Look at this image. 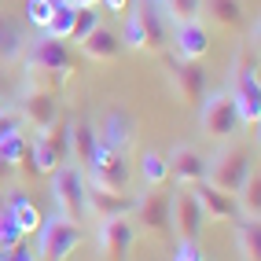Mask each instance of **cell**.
<instances>
[{
	"label": "cell",
	"mask_w": 261,
	"mask_h": 261,
	"mask_svg": "<svg viewBox=\"0 0 261 261\" xmlns=\"http://www.w3.org/2000/svg\"><path fill=\"white\" fill-rule=\"evenodd\" d=\"M173 261H202L199 243H180V250H177V257H173Z\"/></svg>",
	"instance_id": "35"
},
{
	"label": "cell",
	"mask_w": 261,
	"mask_h": 261,
	"mask_svg": "<svg viewBox=\"0 0 261 261\" xmlns=\"http://www.w3.org/2000/svg\"><path fill=\"white\" fill-rule=\"evenodd\" d=\"M74 8H99V0H70Z\"/></svg>",
	"instance_id": "38"
},
{
	"label": "cell",
	"mask_w": 261,
	"mask_h": 261,
	"mask_svg": "<svg viewBox=\"0 0 261 261\" xmlns=\"http://www.w3.org/2000/svg\"><path fill=\"white\" fill-rule=\"evenodd\" d=\"M4 261H41V257H37V250H33V247H26V243L19 239L15 247L4 250Z\"/></svg>",
	"instance_id": "33"
},
{
	"label": "cell",
	"mask_w": 261,
	"mask_h": 261,
	"mask_svg": "<svg viewBox=\"0 0 261 261\" xmlns=\"http://www.w3.org/2000/svg\"><path fill=\"white\" fill-rule=\"evenodd\" d=\"M166 74H169V85L173 92L180 96V103H188V107H195V103H202V96L210 92L206 89V70L199 63L191 59H180V56H166Z\"/></svg>",
	"instance_id": "9"
},
{
	"label": "cell",
	"mask_w": 261,
	"mask_h": 261,
	"mask_svg": "<svg viewBox=\"0 0 261 261\" xmlns=\"http://www.w3.org/2000/svg\"><path fill=\"white\" fill-rule=\"evenodd\" d=\"M191 191H195V199L202 202V214L206 217H221V221H239L243 217L236 195H224V191H217L214 184L199 180V184H191Z\"/></svg>",
	"instance_id": "17"
},
{
	"label": "cell",
	"mask_w": 261,
	"mask_h": 261,
	"mask_svg": "<svg viewBox=\"0 0 261 261\" xmlns=\"http://www.w3.org/2000/svg\"><path fill=\"white\" fill-rule=\"evenodd\" d=\"M99 4H107L111 15H125V11L133 8V0H99Z\"/></svg>",
	"instance_id": "36"
},
{
	"label": "cell",
	"mask_w": 261,
	"mask_h": 261,
	"mask_svg": "<svg viewBox=\"0 0 261 261\" xmlns=\"http://www.w3.org/2000/svg\"><path fill=\"white\" fill-rule=\"evenodd\" d=\"M11 107H8V103H4V96H0V114H8Z\"/></svg>",
	"instance_id": "40"
},
{
	"label": "cell",
	"mask_w": 261,
	"mask_h": 261,
	"mask_svg": "<svg viewBox=\"0 0 261 261\" xmlns=\"http://www.w3.org/2000/svg\"><path fill=\"white\" fill-rule=\"evenodd\" d=\"M15 173H19V169H15L11 162L0 159V188H8V184H11V180H15Z\"/></svg>",
	"instance_id": "37"
},
{
	"label": "cell",
	"mask_w": 261,
	"mask_h": 261,
	"mask_svg": "<svg viewBox=\"0 0 261 261\" xmlns=\"http://www.w3.org/2000/svg\"><path fill=\"white\" fill-rule=\"evenodd\" d=\"M51 11H56V0H30L26 4V19H30V26L44 30L48 19H51Z\"/></svg>",
	"instance_id": "31"
},
{
	"label": "cell",
	"mask_w": 261,
	"mask_h": 261,
	"mask_svg": "<svg viewBox=\"0 0 261 261\" xmlns=\"http://www.w3.org/2000/svg\"><path fill=\"white\" fill-rule=\"evenodd\" d=\"M147 4H151V8H154V11H159V8H162V0H147Z\"/></svg>",
	"instance_id": "41"
},
{
	"label": "cell",
	"mask_w": 261,
	"mask_h": 261,
	"mask_svg": "<svg viewBox=\"0 0 261 261\" xmlns=\"http://www.w3.org/2000/svg\"><path fill=\"white\" fill-rule=\"evenodd\" d=\"M19 129H22V118H19V111H8V114H0V144H4L11 133H19Z\"/></svg>",
	"instance_id": "34"
},
{
	"label": "cell",
	"mask_w": 261,
	"mask_h": 261,
	"mask_svg": "<svg viewBox=\"0 0 261 261\" xmlns=\"http://www.w3.org/2000/svg\"><path fill=\"white\" fill-rule=\"evenodd\" d=\"M99 22H103V11H99V8H77V15H74V30H70V41L81 44Z\"/></svg>",
	"instance_id": "29"
},
{
	"label": "cell",
	"mask_w": 261,
	"mask_h": 261,
	"mask_svg": "<svg viewBox=\"0 0 261 261\" xmlns=\"http://www.w3.org/2000/svg\"><path fill=\"white\" fill-rule=\"evenodd\" d=\"M166 169H169V177L177 180V184H184V188L206 180V159H202L195 147H177L166 159Z\"/></svg>",
	"instance_id": "14"
},
{
	"label": "cell",
	"mask_w": 261,
	"mask_h": 261,
	"mask_svg": "<svg viewBox=\"0 0 261 261\" xmlns=\"http://www.w3.org/2000/svg\"><path fill=\"white\" fill-rule=\"evenodd\" d=\"M4 81H8V77H4V66H0V96H4Z\"/></svg>",
	"instance_id": "39"
},
{
	"label": "cell",
	"mask_w": 261,
	"mask_h": 261,
	"mask_svg": "<svg viewBox=\"0 0 261 261\" xmlns=\"http://www.w3.org/2000/svg\"><path fill=\"white\" fill-rule=\"evenodd\" d=\"M199 15H206L221 30H239L243 26V0H199Z\"/></svg>",
	"instance_id": "19"
},
{
	"label": "cell",
	"mask_w": 261,
	"mask_h": 261,
	"mask_svg": "<svg viewBox=\"0 0 261 261\" xmlns=\"http://www.w3.org/2000/svg\"><path fill=\"white\" fill-rule=\"evenodd\" d=\"M173 41H177V56H180V59H191V63L206 59V51H210V33H206V26H202L199 19L177 22Z\"/></svg>",
	"instance_id": "15"
},
{
	"label": "cell",
	"mask_w": 261,
	"mask_h": 261,
	"mask_svg": "<svg viewBox=\"0 0 261 261\" xmlns=\"http://www.w3.org/2000/svg\"><path fill=\"white\" fill-rule=\"evenodd\" d=\"M133 224L136 232H147V236H166L169 232V195L162 188H151L144 191L140 199L133 202Z\"/></svg>",
	"instance_id": "11"
},
{
	"label": "cell",
	"mask_w": 261,
	"mask_h": 261,
	"mask_svg": "<svg viewBox=\"0 0 261 261\" xmlns=\"http://www.w3.org/2000/svg\"><path fill=\"white\" fill-rule=\"evenodd\" d=\"M133 243H136L133 217H107V221H99V250H103V261H129Z\"/></svg>",
	"instance_id": "12"
},
{
	"label": "cell",
	"mask_w": 261,
	"mask_h": 261,
	"mask_svg": "<svg viewBox=\"0 0 261 261\" xmlns=\"http://www.w3.org/2000/svg\"><path fill=\"white\" fill-rule=\"evenodd\" d=\"M74 15H77V8L70 4V0H56V11H51V19H48V26L41 33H48V37H56V41H70Z\"/></svg>",
	"instance_id": "25"
},
{
	"label": "cell",
	"mask_w": 261,
	"mask_h": 261,
	"mask_svg": "<svg viewBox=\"0 0 261 261\" xmlns=\"http://www.w3.org/2000/svg\"><path fill=\"white\" fill-rule=\"evenodd\" d=\"M199 125L210 140H232L236 129H239V118H236V103L232 92H206L199 103Z\"/></svg>",
	"instance_id": "8"
},
{
	"label": "cell",
	"mask_w": 261,
	"mask_h": 261,
	"mask_svg": "<svg viewBox=\"0 0 261 261\" xmlns=\"http://www.w3.org/2000/svg\"><path fill=\"white\" fill-rule=\"evenodd\" d=\"M0 261H4V250H0Z\"/></svg>",
	"instance_id": "42"
},
{
	"label": "cell",
	"mask_w": 261,
	"mask_h": 261,
	"mask_svg": "<svg viewBox=\"0 0 261 261\" xmlns=\"http://www.w3.org/2000/svg\"><path fill=\"white\" fill-rule=\"evenodd\" d=\"M236 243L243 261H261V221L257 217H239L236 221Z\"/></svg>",
	"instance_id": "22"
},
{
	"label": "cell",
	"mask_w": 261,
	"mask_h": 261,
	"mask_svg": "<svg viewBox=\"0 0 261 261\" xmlns=\"http://www.w3.org/2000/svg\"><path fill=\"white\" fill-rule=\"evenodd\" d=\"M26 147H30V136L19 129V133H11L4 144H0V159L4 162H11V166H19L22 159H26Z\"/></svg>",
	"instance_id": "30"
},
{
	"label": "cell",
	"mask_w": 261,
	"mask_h": 261,
	"mask_svg": "<svg viewBox=\"0 0 261 261\" xmlns=\"http://www.w3.org/2000/svg\"><path fill=\"white\" fill-rule=\"evenodd\" d=\"M77 48H81V56H89V59H96V63H114L121 51H125V48H121L118 30H111L107 22H99V26H96Z\"/></svg>",
	"instance_id": "16"
},
{
	"label": "cell",
	"mask_w": 261,
	"mask_h": 261,
	"mask_svg": "<svg viewBox=\"0 0 261 261\" xmlns=\"http://www.w3.org/2000/svg\"><path fill=\"white\" fill-rule=\"evenodd\" d=\"M140 173H144V184H147V188H166V180H169L166 154H159V151H147L144 159H140Z\"/></svg>",
	"instance_id": "26"
},
{
	"label": "cell",
	"mask_w": 261,
	"mask_h": 261,
	"mask_svg": "<svg viewBox=\"0 0 261 261\" xmlns=\"http://www.w3.org/2000/svg\"><path fill=\"white\" fill-rule=\"evenodd\" d=\"M22 51H26V33L19 30L15 19H8V15L0 11V66L19 63Z\"/></svg>",
	"instance_id": "20"
},
{
	"label": "cell",
	"mask_w": 261,
	"mask_h": 261,
	"mask_svg": "<svg viewBox=\"0 0 261 261\" xmlns=\"http://www.w3.org/2000/svg\"><path fill=\"white\" fill-rule=\"evenodd\" d=\"M118 37H121V48L129 51H159L166 44V22L154 8H129Z\"/></svg>",
	"instance_id": "4"
},
{
	"label": "cell",
	"mask_w": 261,
	"mask_h": 261,
	"mask_svg": "<svg viewBox=\"0 0 261 261\" xmlns=\"http://www.w3.org/2000/svg\"><path fill=\"white\" fill-rule=\"evenodd\" d=\"M22 239V232H19V224H15L4 210H0V250H8V247H15V243Z\"/></svg>",
	"instance_id": "32"
},
{
	"label": "cell",
	"mask_w": 261,
	"mask_h": 261,
	"mask_svg": "<svg viewBox=\"0 0 261 261\" xmlns=\"http://www.w3.org/2000/svg\"><path fill=\"white\" fill-rule=\"evenodd\" d=\"M19 118H22V125H30L33 133H48L59 121V96H56V89H44V85L26 81L22 96H19Z\"/></svg>",
	"instance_id": "6"
},
{
	"label": "cell",
	"mask_w": 261,
	"mask_h": 261,
	"mask_svg": "<svg viewBox=\"0 0 261 261\" xmlns=\"http://www.w3.org/2000/svg\"><path fill=\"white\" fill-rule=\"evenodd\" d=\"M44 140H48L51 151H56L59 162H70V121H56V125L44 133Z\"/></svg>",
	"instance_id": "27"
},
{
	"label": "cell",
	"mask_w": 261,
	"mask_h": 261,
	"mask_svg": "<svg viewBox=\"0 0 261 261\" xmlns=\"http://www.w3.org/2000/svg\"><path fill=\"white\" fill-rule=\"evenodd\" d=\"M96 129L89 125V121H77V125H70V162H77L81 169L89 166L92 151H96Z\"/></svg>",
	"instance_id": "23"
},
{
	"label": "cell",
	"mask_w": 261,
	"mask_h": 261,
	"mask_svg": "<svg viewBox=\"0 0 261 261\" xmlns=\"http://www.w3.org/2000/svg\"><path fill=\"white\" fill-rule=\"evenodd\" d=\"M169 228H177L180 243H199L202 228H206V214H202V202L195 199V191L184 188L169 199Z\"/></svg>",
	"instance_id": "10"
},
{
	"label": "cell",
	"mask_w": 261,
	"mask_h": 261,
	"mask_svg": "<svg viewBox=\"0 0 261 261\" xmlns=\"http://www.w3.org/2000/svg\"><path fill=\"white\" fill-rule=\"evenodd\" d=\"M22 66H26V81L44 85V89H59V85L70 81L74 51L66 48V41H56L48 33H41L37 41H26Z\"/></svg>",
	"instance_id": "1"
},
{
	"label": "cell",
	"mask_w": 261,
	"mask_h": 261,
	"mask_svg": "<svg viewBox=\"0 0 261 261\" xmlns=\"http://www.w3.org/2000/svg\"><path fill=\"white\" fill-rule=\"evenodd\" d=\"M85 180L92 188H107V191H129L133 180V162H129V151H114L103 140H96V151L89 166H85Z\"/></svg>",
	"instance_id": "2"
},
{
	"label": "cell",
	"mask_w": 261,
	"mask_h": 261,
	"mask_svg": "<svg viewBox=\"0 0 261 261\" xmlns=\"http://www.w3.org/2000/svg\"><path fill=\"white\" fill-rule=\"evenodd\" d=\"M33 236H37V257L41 261H66L81 243V224L56 214V217L41 221V228Z\"/></svg>",
	"instance_id": "5"
},
{
	"label": "cell",
	"mask_w": 261,
	"mask_h": 261,
	"mask_svg": "<svg viewBox=\"0 0 261 261\" xmlns=\"http://www.w3.org/2000/svg\"><path fill=\"white\" fill-rule=\"evenodd\" d=\"M250 169H254L250 147L228 144V147H221L214 159L206 162V184H214L217 191H224V195H236V191L243 188V180H247Z\"/></svg>",
	"instance_id": "3"
},
{
	"label": "cell",
	"mask_w": 261,
	"mask_h": 261,
	"mask_svg": "<svg viewBox=\"0 0 261 261\" xmlns=\"http://www.w3.org/2000/svg\"><path fill=\"white\" fill-rule=\"evenodd\" d=\"M159 15H166L173 26H177V22H188V19H199V0H162Z\"/></svg>",
	"instance_id": "28"
},
{
	"label": "cell",
	"mask_w": 261,
	"mask_h": 261,
	"mask_svg": "<svg viewBox=\"0 0 261 261\" xmlns=\"http://www.w3.org/2000/svg\"><path fill=\"white\" fill-rule=\"evenodd\" d=\"M51 195H56L63 217H85V195H89V180H85V169L77 162H63L51 173Z\"/></svg>",
	"instance_id": "7"
},
{
	"label": "cell",
	"mask_w": 261,
	"mask_h": 261,
	"mask_svg": "<svg viewBox=\"0 0 261 261\" xmlns=\"http://www.w3.org/2000/svg\"><path fill=\"white\" fill-rule=\"evenodd\" d=\"M133 195L129 191H107V188H92L89 184V195H85V214L96 217V221H107V217H129L133 214Z\"/></svg>",
	"instance_id": "13"
},
{
	"label": "cell",
	"mask_w": 261,
	"mask_h": 261,
	"mask_svg": "<svg viewBox=\"0 0 261 261\" xmlns=\"http://www.w3.org/2000/svg\"><path fill=\"white\" fill-rule=\"evenodd\" d=\"M236 202H239L243 217H261V173H257V166L247 173L243 188L236 191Z\"/></svg>",
	"instance_id": "24"
},
{
	"label": "cell",
	"mask_w": 261,
	"mask_h": 261,
	"mask_svg": "<svg viewBox=\"0 0 261 261\" xmlns=\"http://www.w3.org/2000/svg\"><path fill=\"white\" fill-rule=\"evenodd\" d=\"M96 136L107 147H114V151H129V144H133V121L121 111H111L107 121H103V133H96Z\"/></svg>",
	"instance_id": "21"
},
{
	"label": "cell",
	"mask_w": 261,
	"mask_h": 261,
	"mask_svg": "<svg viewBox=\"0 0 261 261\" xmlns=\"http://www.w3.org/2000/svg\"><path fill=\"white\" fill-rule=\"evenodd\" d=\"M4 214L19 224V232L22 236H33L41 228V221H44V214L33 206V199H30V191L26 188H15V191H8V206H4Z\"/></svg>",
	"instance_id": "18"
}]
</instances>
